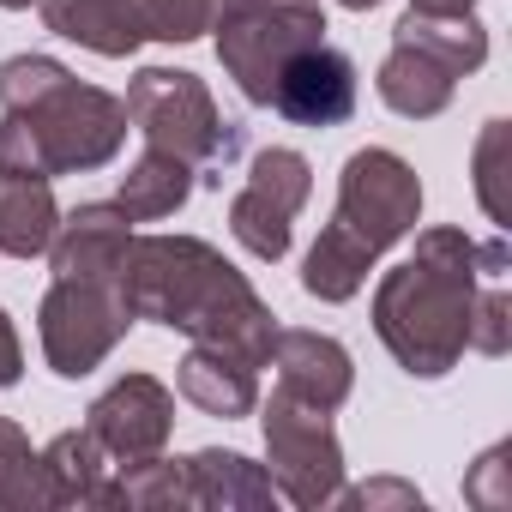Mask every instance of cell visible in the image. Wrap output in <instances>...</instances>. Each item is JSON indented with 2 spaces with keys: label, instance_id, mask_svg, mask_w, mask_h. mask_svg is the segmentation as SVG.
<instances>
[{
  "label": "cell",
  "instance_id": "23",
  "mask_svg": "<svg viewBox=\"0 0 512 512\" xmlns=\"http://www.w3.org/2000/svg\"><path fill=\"white\" fill-rule=\"evenodd\" d=\"M37 506H49L43 458L31 452L19 422H0V512H37Z\"/></svg>",
  "mask_w": 512,
  "mask_h": 512
},
{
  "label": "cell",
  "instance_id": "16",
  "mask_svg": "<svg viewBox=\"0 0 512 512\" xmlns=\"http://www.w3.org/2000/svg\"><path fill=\"white\" fill-rule=\"evenodd\" d=\"M187 482H193V506H211V512H272L278 500L266 464H253L241 452H217V446L187 458Z\"/></svg>",
  "mask_w": 512,
  "mask_h": 512
},
{
  "label": "cell",
  "instance_id": "4",
  "mask_svg": "<svg viewBox=\"0 0 512 512\" xmlns=\"http://www.w3.org/2000/svg\"><path fill=\"white\" fill-rule=\"evenodd\" d=\"M127 145V103L79 85L73 73L25 115L0 121V175H85L115 163V151Z\"/></svg>",
  "mask_w": 512,
  "mask_h": 512
},
{
  "label": "cell",
  "instance_id": "3",
  "mask_svg": "<svg viewBox=\"0 0 512 512\" xmlns=\"http://www.w3.org/2000/svg\"><path fill=\"white\" fill-rule=\"evenodd\" d=\"M422 217V181L398 151H356L338 181V211L308 247L302 290L320 302H350L368 284V266L386 247H398Z\"/></svg>",
  "mask_w": 512,
  "mask_h": 512
},
{
  "label": "cell",
  "instance_id": "26",
  "mask_svg": "<svg viewBox=\"0 0 512 512\" xmlns=\"http://www.w3.org/2000/svg\"><path fill=\"white\" fill-rule=\"evenodd\" d=\"M506 145H512V127L506 121H488L482 127V139H476V193H482V211L494 217V223H506L512 217V205H506Z\"/></svg>",
  "mask_w": 512,
  "mask_h": 512
},
{
  "label": "cell",
  "instance_id": "30",
  "mask_svg": "<svg viewBox=\"0 0 512 512\" xmlns=\"http://www.w3.org/2000/svg\"><path fill=\"white\" fill-rule=\"evenodd\" d=\"M19 374H25V350H19V332H13L7 308H0V392L19 386Z\"/></svg>",
  "mask_w": 512,
  "mask_h": 512
},
{
  "label": "cell",
  "instance_id": "31",
  "mask_svg": "<svg viewBox=\"0 0 512 512\" xmlns=\"http://www.w3.org/2000/svg\"><path fill=\"white\" fill-rule=\"evenodd\" d=\"M410 13H476V0H410Z\"/></svg>",
  "mask_w": 512,
  "mask_h": 512
},
{
  "label": "cell",
  "instance_id": "12",
  "mask_svg": "<svg viewBox=\"0 0 512 512\" xmlns=\"http://www.w3.org/2000/svg\"><path fill=\"white\" fill-rule=\"evenodd\" d=\"M127 241H133V217L121 205H79L73 217L55 223L49 241V266L55 278H91V284H115L121 260H127Z\"/></svg>",
  "mask_w": 512,
  "mask_h": 512
},
{
  "label": "cell",
  "instance_id": "18",
  "mask_svg": "<svg viewBox=\"0 0 512 512\" xmlns=\"http://www.w3.org/2000/svg\"><path fill=\"white\" fill-rule=\"evenodd\" d=\"M380 103L392 109V115H404V121H428V115H440L446 103H452V91H458V79L434 61V55H422V49H410V43H392V55H386V67H380Z\"/></svg>",
  "mask_w": 512,
  "mask_h": 512
},
{
  "label": "cell",
  "instance_id": "22",
  "mask_svg": "<svg viewBox=\"0 0 512 512\" xmlns=\"http://www.w3.org/2000/svg\"><path fill=\"white\" fill-rule=\"evenodd\" d=\"M109 506H193V482H187V458L169 464L163 452L145 464H121V482H109Z\"/></svg>",
  "mask_w": 512,
  "mask_h": 512
},
{
  "label": "cell",
  "instance_id": "5",
  "mask_svg": "<svg viewBox=\"0 0 512 512\" xmlns=\"http://www.w3.org/2000/svg\"><path fill=\"white\" fill-rule=\"evenodd\" d=\"M308 43H326V13L314 0H229L217 19V61L260 109H272L278 67Z\"/></svg>",
  "mask_w": 512,
  "mask_h": 512
},
{
  "label": "cell",
  "instance_id": "32",
  "mask_svg": "<svg viewBox=\"0 0 512 512\" xmlns=\"http://www.w3.org/2000/svg\"><path fill=\"white\" fill-rule=\"evenodd\" d=\"M338 7H350V13H368V7H380V0H338Z\"/></svg>",
  "mask_w": 512,
  "mask_h": 512
},
{
  "label": "cell",
  "instance_id": "28",
  "mask_svg": "<svg viewBox=\"0 0 512 512\" xmlns=\"http://www.w3.org/2000/svg\"><path fill=\"white\" fill-rule=\"evenodd\" d=\"M332 500H338V506H368V512H374V506H404V512H422V494H416L410 482H392V476H386V482H362V488H338Z\"/></svg>",
  "mask_w": 512,
  "mask_h": 512
},
{
  "label": "cell",
  "instance_id": "33",
  "mask_svg": "<svg viewBox=\"0 0 512 512\" xmlns=\"http://www.w3.org/2000/svg\"><path fill=\"white\" fill-rule=\"evenodd\" d=\"M0 7H7V13H19V7H31V0H0Z\"/></svg>",
  "mask_w": 512,
  "mask_h": 512
},
{
  "label": "cell",
  "instance_id": "10",
  "mask_svg": "<svg viewBox=\"0 0 512 512\" xmlns=\"http://www.w3.org/2000/svg\"><path fill=\"white\" fill-rule=\"evenodd\" d=\"M85 428L109 452V464H145L175 434V392L163 380H151V374H121L91 404V422Z\"/></svg>",
  "mask_w": 512,
  "mask_h": 512
},
{
  "label": "cell",
  "instance_id": "20",
  "mask_svg": "<svg viewBox=\"0 0 512 512\" xmlns=\"http://www.w3.org/2000/svg\"><path fill=\"white\" fill-rule=\"evenodd\" d=\"M392 37L434 55L452 79H464V73H476L488 61V31L476 25V13H404Z\"/></svg>",
  "mask_w": 512,
  "mask_h": 512
},
{
  "label": "cell",
  "instance_id": "8",
  "mask_svg": "<svg viewBox=\"0 0 512 512\" xmlns=\"http://www.w3.org/2000/svg\"><path fill=\"white\" fill-rule=\"evenodd\" d=\"M127 326H133V308L121 302V290L91 278H55L37 314L43 356L61 380H85L91 368H103V356L127 338Z\"/></svg>",
  "mask_w": 512,
  "mask_h": 512
},
{
  "label": "cell",
  "instance_id": "27",
  "mask_svg": "<svg viewBox=\"0 0 512 512\" xmlns=\"http://www.w3.org/2000/svg\"><path fill=\"white\" fill-rule=\"evenodd\" d=\"M464 350H476V356H506L512 350V296L506 290H476Z\"/></svg>",
  "mask_w": 512,
  "mask_h": 512
},
{
  "label": "cell",
  "instance_id": "13",
  "mask_svg": "<svg viewBox=\"0 0 512 512\" xmlns=\"http://www.w3.org/2000/svg\"><path fill=\"white\" fill-rule=\"evenodd\" d=\"M266 362L278 368V386H284V392H296V398H308V404H320V410H338V404L350 398V386H356L350 350H344L338 338H326V332L278 326Z\"/></svg>",
  "mask_w": 512,
  "mask_h": 512
},
{
  "label": "cell",
  "instance_id": "15",
  "mask_svg": "<svg viewBox=\"0 0 512 512\" xmlns=\"http://www.w3.org/2000/svg\"><path fill=\"white\" fill-rule=\"evenodd\" d=\"M43 7V25L103 61H121L145 43L139 31V0H37Z\"/></svg>",
  "mask_w": 512,
  "mask_h": 512
},
{
  "label": "cell",
  "instance_id": "14",
  "mask_svg": "<svg viewBox=\"0 0 512 512\" xmlns=\"http://www.w3.org/2000/svg\"><path fill=\"white\" fill-rule=\"evenodd\" d=\"M175 386H181V398L193 410L223 416V422L260 410V368H253L247 356H235V350H217V344H193L181 374H175Z\"/></svg>",
  "mask_w": 512,
  "mask_h": 512
},
{
  "label": "cell",
  "instance_id": "6",
  "mask_svg": "<svg viewBox=\"0 0 512 512\" xmlns=\"http://www.w3.org/2000/svg\"><path fill=\"white\" fill-rule=\"evenodd\" d=\"M127 127L145 133V145L157 151H175L181 163L205 169V163H229L235 157V127L217 115L205 79L181 73V67H145L133 85H127Z\"/></svg>",
  "mask_w": 512,
  "mask_h": 512
},
{
  "label": "cell",
  "instance_id": "25",
  "mask_svg": "<svg viewBox=\"0 0 512 512\" xmlns=\"http://www.w3.org/2000/svg\"><path fill=\"white\" fill-rule=\"evenodd\" d=\"M61 79H67L61 61H49V55H13L7 67H0V109H7V115H25V109H37Z\"/></svg>",
  "mask_w": 512,
  "mask_h": 512
},
{
  "label": "cell",
  "instance_id": "2",
  "mask_svg": "<svg viewBox=\"0 0 512 512\" xmlns=\"http://www.w3.org/2000/svg\"><path fill=\"white\" fill-rule=\"evenodd\" d=\"M506 260H512V247L500 235L494 241H470L464 229H422L416 235V253L404 266H392L374 290V332L398 356L404 374L440 380L458 368L476 278L482 272L500 278Z\"/></svg>",
  "mask_w": 512,
  "mask_h": 512
},
{
  "label": "cell",
  "instance_id": "1",
  "mask_svg": "<svg viewBox=\"0 0 512 512\" xmlns=\"http://www.w3.org/2000/svg\"><path fill=\"white\" fill-rule=\"evenodd\" d=\"M115 290L133 308V320L175 326L193 344L247 356L253 368H266V356H272V338H278L272 308L199 235H133Z\"/></svg>",
  "mask_w": 512,
  "mask_h": 512
},
{
  "label": "cell",
  "instance_id": "7",
  "mask_svg": "<svg viewBox=\"0 0 512 512\" xmlns=\"http://www.w3.org/2000/svg\"><path fill=\"white\" fill-rule=\"evenodd\" d=\"M266 428V476L290 506H332V494L344 488V446L332 428V410L296 398V392H272L260 410Z\"/></svg>",
  "mask_w": 512,
  "mask_h": 512
},
{
  "label": "cell",
  "instance_id": "9",
  "mask_svg": "<svg viewBox=\"0 0 512 512\" xmlns=\"http://www.w3.org/2000/svg\"><path fill=\"white\" fill-rule=\"evenodd\" d=\"M308 193H314V169H308L302 151H290V145L260 151L247 163V187L229 205V235L253 260L278 266L290 253V229H296V211L308 205Z\"/></svg>",
  "mask_w": 512,
  "mask_h": 512
},
{
  "label": "cell",
  "instance_id": "11",
  "mask_svg": "<svg viewBox=\"0 0 512 512\" xmlns=\"http://www.w3.org/2000/svg\"><path fill=\"white\" fill-rule=\"evenodd\" d=\"M272 109L290 115L296 127H344L356 109V67L344 49L332 43H308L296 49L278 79H272Z\"/></svg>",
  "mask_w": 512,
  "mask_h": 512
},
{
  "label": "cell",
  "instance_id": "29",
  "mask_svg": "<svg viewBox=\"0 0 512 512\" xmlns=\"http://www.w3.org/2000/svg\"><path fill=\"white\" fill-rule=\"evenodd\" d=\"M500 476H506V446H494V452L476 464V476L464 482V494H470L476 506H506V500H512V488H506Z\"/></svg>",
  "mask_w": 512,
  "mask_h": 512
},
{
  "label": "cell",
  "instance_id": "21",
  "mask_svg": "<svg viewBox=\"0 0 512 512\" xmlns=\"http://www.w3.org/2000/svg\"><path fill=\"white\" fill-rule=\"evenodd\" d=\"M187 193H193V163H181L175 151L145 145V157L121 175V199L115 205L133 223H157V217H175L187 205Z\"/></svg>",
  "mask_w": 512,
  "mask_h": 512
},
{
  "label": "cell",
  "instance_id": "24",
  "mask_svg": "<svg viewBox=\"0 0 512 512\" xmlns=\"http://www.w3.org/2000/svg\"><path fill=\"white\" fill-rule=\"evenodd\" d=\"M223 13L229 0H139V31L157 43H199Z\"/></svg>",
  "mask_w": 512,
  "mask_h": 512
},
{
  "label": "cell",
  "instance_id": "17",
  "mask_svg": "<svg viewBox=\"0 0 512 512\" xmlns=\"http://www.w3.org/2000/svg\"><path fill=\"white\" fill-rule=\"evenodd\" d=\"M61 205L43 175H0V253L13 260H37L55 241Z\"/></svg>",
  "mask_w": 512,
  "mask_h": 512
},
{
  "label": "cell",
  "instance_id": "19",
  "mask_svg": "<svg viewBox=\"0 0 512 512\" xmlns=\"http://www.w3.org/2000/svg\"><path fill=\"white\" fill-rule=\"evenodd\" d=\"M43 482H49V506H109V452L91 440V428L55 434L43 452Z\"/></svg>",
  "mask_w": 512,
  "mask_h": 512
}]
</instances>
